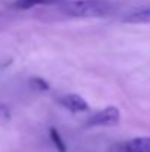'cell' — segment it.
Listing matches in <instances>:
<instances>
[{"label":"cell","instance_id":"cell-1","mask_svg":"<svg viewBox=\"0 0 150 152\" xmlns=\"http://www.w3.org/2000/svg\"><path fill=\"white\" fill-rule=\"evenodd\" d=\"M60 10L69 18H104L113 13L115 3L110 0H69L60 6Z\"/></svg>","mask_w":150,"mask_h":152},{"label":"cell","instance_id":"cell-2","mask_svg":"<svg viewBox=\"0 0 150 152\" xmlns=\"http://www.w3.org/2000/svg\"><path fill=\"white\" fill-rule=\"evenodd\" d=\"M121 112L116 106H106L96 112L88 121L87 127H113L119 123Z\"/></svg>","mask_w":150,"mask_h":152},{"label":"cell","instance_id":"cell-3","mask_svg":"<svg viewBox=\"0 0 150 152\" xmlns=\"http://www.w3.org/2000/svg\"><path fill=\"white\" fill-rule=\"evenodd\" d=\"M57 101H59V103H60L65 109H68V111H71V112H75V114L88 111V103L86 102V99L81 98L80 95H75V93L63 95V96H60Z\"/></svg>","mask_w":150,"mask_h":152},{"label":"cell","instance_id":"cell-4","mask_svg":"<svg viewBox=\"0 0 150 152\" xmlns=\"http://www.w3.org/2000/svg\"><path fill=\"white\" fill-rule=\"evenodd\" d=\"M122 152H150V137H134L124 143Z\"/></svg>","mask_w":150,"mask_h":152},{"label":"cell","instance_id":"cell-5","mask_svg":"<svg viewBox=\"0 0 150 152\" xmlns=\"http://www.w3.org/2000/svg\"><path fill=\"white\" fill-rule=\"evenodd\" d=\"M69 0H15L13 7L16 9H33L37 6H51V4H65Z\"/></svg>","mask_w":150,"mask_h":152},{"label":"cell","instance_id":"cell-6","mask_svg":"<svg viewBox=\"0 0 150 152\" xmlns=\"http://www.w3.org/2000/svg\"><path fill=\"white\" fill-rule=\"evenodd\" d=\"M124 21L133 22V24H147V22H150V4L141 6V7L136 9L134 12L128 13L124 18Z\"/></svg>","mask_w":150,"mask_h":152},{"label":"cell","instance_id":"cell-7","mask_svg":"<svg viewBox=\"0 0 150 152\" xmlns=\"http://www.w3.org/2000/svg\"><path fill=\"white\" fill-rule=\"evenodd\" d=\"M50 136H51L53 142L56 143V148H59L62 152H65V145H63V142H62V139H60L59 133H57L54 129H51V130H50Z\"/></svg>","mask_w":150,"mask_h":152}]
</instances>
